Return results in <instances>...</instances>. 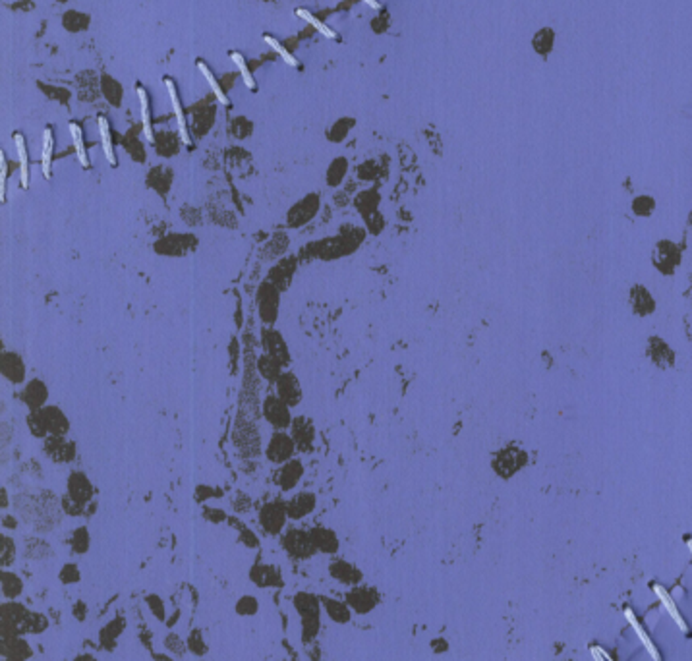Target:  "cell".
Masks as SVG:
<instances>
[{
	"label": "cell",
	"instance_id": "4fadbf2b",
	"mask_svg": "<svg viewBox=\"0 0 692 661\" xmlns=\"http://www.w3.org/2000/svg\"><path fill=\"white\" fill-rule=\"evenodd\" d=\"M296 271H298V257H296V255L281 257V260L277 261L271 269H269V273H267V280L273 282L281 292H284V290H289L290 282H292L294 275H296Z\"/></svg>",
	"mask_w": 692,
	"mask_h": 661
},
{
	"label": "cell",
	"instance_id": "f546056e",
	"mask_svg": "<svg viewBox=\"0 0 692 661\" xmlns=\"http://www.w3.org/2000/svg\"><path fill=\"white\" fill-rule=\"evenodd\" d=\"M97 124H99V136H101V145H103L104 157L111 165H116V155H114V145H113V138H111V126H109V120L107 116H99L97 118Z\"/></svg>",
	"mask_w": 692,
	"mask_h": 661
},
{
	"label": "cell",
	"instance_id": "d6986e66",
	"mask_svg": "<svg viewBox=\"0 0 692 661\" xmlns=\"http://www.w3.org/2000/svg\"><path fill=\"white\" fill-rule=\"evenodd\" d=\"M163 84L167 87L169 91L170 102H172V109H174V114H176V122H178V134H180V141L184 145H192V140H190V134H188V124H186V116H184V111H182V102H180V97H178V89L176 84L170 80V78H165Z\"/></svg>",
	"mask_w": 692,
	"mask_h": 661
},
{
	"label": "cell",
	"instance_id": "ab89813d",
	"mask_svg": "<svg viewBox=\"0 0 692 661\" xmlns=\"http://www.w3.org/2000/svg\"><path fill=\"white\" fill-rule=\"evenodd\" d=\"M346 174V161L345 159H337L327 170V184L331 188H338L343 184Z\"/></svg>",
	"mask_w": 692,
	"mask_h": 661
},
{
	"label": "cell",
	"instance_id": "8992f818",
	"mask_svg": "<svg viewBox=\"0 0 692 661\" xmlns=\"http://www.w3.org/2000/svg\"><path fill=\"white\" fill-rule=\"evenodd\" d=\"M197 246H199V240H197L196 234L172 233L163 236L153 244V250H155V253L165 255V257H184V255H190L194 252Z\"/></svg>",
	"mask_w": 692,
	"mask_h": 661
},
{
	"label": "cell",
	"instance_id": "277c9868",
	"mask_svg": "<svg viewBox=\"0 0 692 661\" xmlns=\"http://www.w3.org/2000/svg\"><path fill=\"white\" fill-rule=\"evenodd\" d=\"M528 462H530V455L524 449L516 447V445L499 449L491 455V468L503 480H511L522 468H526Z\"/></svg>",
	"mask_w": 692,
	"mask_h": 661
},
{
	"label": "cell",
	"instance_id": "7402d4cb",
	"mask_svg": "<svg viewBox=\"0 0 692 661\" xmlns=\"http://www.w3.org/2000/svg\"><path fill=\"white\" fill-rule=\"evenodd\" d=\"M379 203H381V196L375 188L364 190L354 197V207L358 213L362 215V219H367L374 213L379 211Z\"/></svg>",
	"mask_w": 692,
	"mask_h": 661
},
{
	"label": "cell",
	"instance_id": "ffe728a7",
	"mask_svg": "<svg viewBox=\"0 0 692 661\" xmlns=\"http://www.w3.org/2000/svg\"><path fill=\"white\" fill-rule=\"evenodd\" d=\"M302 476H304V464H302V460L292 458L289 462L281 464L279 472H277V482L281 485V489L290 491L292 487H296V484L302 480Z\"/></svg>",
	"mask_w": 692,
	"mask_h": 661
},
{
	"label": "cell",
	"instance_id": "b9f144b4",
	"mask_svg": "<svg viewBox=\"0 0 692 661\" xmlns=\"http://www.w3.org/2000/svg\"><path fill=\"white\" fill-rule=\"evenodd\" d=\"M364 223H365V230L370 234H374V236H377V234L385 228V217L377 211V213H374L372 217L364 219Z\"/></svg>",
	"mask_w": 692,
	"mask_h": 661
},
{
	"label": "cell",
	"instance_id": "4316f807",
	"mask_svg": "<svg viewBox=\"0 0 692 661\" xmlns=\"http://www.w3.org/2000/svg\"><path fill=\"white\" fill-rule=\"evenodd\" d=\"M262 522L263 526L269 532L281 530V526L284 524V509L279 503H269L263 507L262 511Z\"/></svg>",
	"mask_w": 692,
	"mask_h": 661
},
{
	"label": "cell",
	"instance_id": "ba28073f",
	"mask_svg": "<svg viewBox=\"0 0 692 661\" xmlns=\"http://www.w3.org/2000/svg\"><path fill=\"white\" fill-rule=\"evenodd\" d=\"M319 209H321V197L318 194H308V196L298 199L289 209V213H286V226L289 228H300L304 224L311 223L318 217Z\"/></svg>",
	"mask_w": 692,
	"mask_h": 661
},
{
	"label": "cell",
	"instance_id": "f1b7e54d",
	"mask_svg": "<svg viewBox=\"0 0 692 661\" xmlns=\"http://www.w3.org/2000/svg\"><path fill=\"white\" fill-rule=\"evenodd\" d=\"M138 91V99H140V107H141V124H143V134H145V140L155 143V134H153V126H151V114H149V97H147V91L143 85H138L136 87Z\"/></svg>",
	"mask_w": 692,
	"mask_h": 661
},
{
	"label": "cell",
	"instance_id": "d590c367",
	"mask_svg": "<svg viewBox=\"0 0 692 661\" xmlns=\"http://www.w3.org/2000/svg\"><path fill=\"white\" fill-rule=\"evenodd\" d=\"M70 134H72V141H74L75 153H78V159L82 163V167H89V159H87V153H85V145H84V134H82V126L78 122H70Z\"/></svg>",
	"mask_w": 692,
	"mask_h": 661
},
{
	"label": "cell",
	"instance_id": "5bb4252c",
	"mask_svg": "<svg viewBox=\"0 0 692 661\" xmlns=\"http://www.w3.org/2000/svg\"><path fill=\"white\" fill-rule=\"evenodd\" d=\"M43 451L53 462H72L75 458V443L66 437H57V435H48L43 439Z\"/></svg>",
	"mask_w": 692,
	"mask_h": 661
},
{
	"label": "cell",
	"instance_id": "1f68e13d",
	"mask_svg": "<svg viewBox=\"0 0 692 661\" xmlns=\"http://www.w3.org/2000/svg\"><path fill=\"white\" fill-rule=\"evenodd\" d=\"M313 505H316V497H313V494H306V491H304V494H298L292 501H290L289 514L292 518H300V516H304L306 512L311 511Z\"/></svg>",
	"mask_w": 692,
	"mask_h": 661
},
{
	"label": "cell",
	"instance_id": "d4e9b609",
	"mask_svg": "<svg viewBox=\"0 0 692 661\" xmlns=\"http://www.w3.org/2000/svg\"><path fill=\"white\" fill-rule=\"evenodd\" d=\"M147 186L155 190L159 196H167L172 186V170L170 168H155L147 176Z\"/></svg>",
	"mask_w": 692,
	"mask_h": 661
},
{
	"label": "cell",
	"instance_id": "7bdbcfd3",
	"mask_svg": "<svg viewBox=\"0 0 692 661\" xmlns=\"http://www.w3.org/2000/svg\"><path fill=\"white\" fill-rule=\"evenodd\" d=\"M180 217H182V221H184L186 224H190V226H197V224H201V213L197 211L196 207H192V205L182 207V209H180Z\"/></svg>",
	"mask_w": 692,
	"mask_h": 661
},
{
	"label": "cell",
	"instance_id": "e575fe53",
	"mask_svg": "<svg viewBox=\"0 0 692 661\" xmlns=\"http://www.w3.org/2000/svg\"><path fill=\"white\" fill-rule=\"evenodd\" d=\"M28 428L31 431V435L37 439H45L48 437V429L47 424H45V418H43V412L41 410H33L28 414Z\"/></svg>",
	"mask_w": 692,
	"mask_h": 661
},
{
	"label": "cell",
	"instance_id": "7dc6e473",
	"mask_svg": "<svg viewBox=\"0 0 692 661\" xmlns=\"http://www.w3.org/2000/svg\"><path fill=\"white\" fill-rule=\"evenodd\" d=\"M12 435H14V428L10 426L8 422H2V445H8Z\"/></svg>",
	"mask_w": 692,
	"mask_h": 661
},
{
	"label": "cell",
	"instance_id": "6da1fadb",
	"mask_svg": "<svg viewBox=\"0 0 692 661\" xmlns=\"http://www.w3.org/2000/svg\"><path fill=\"white\" fill-rule=\"evenodd\" d=\"M365 236H367V230L362 226L345 224V226H340L337 236H327V238H321V240L308 244L300 250V253L306 260H340V257L354 253L364 244Z\"/></svg>",
	"mask_w": 692,
	"mask_h": 661
},
{
	"label": "cell",
	"instance_id": "d6a6232c",
	"mask_svg": "<svg viewBox=\"0 0 692 661\" xmlns=\"http://www.w3.org/2000/svg\"><path fill=\"white\" fill-rule=\"evenodd\" d=\"M630 304L635 307V311L638 314H650L654 309V302H652V296L650 292L644 290L642 287H635L632 292H630Z\"/></svg>",
	"mask_w": 692,
	"mask_h": 661
},
{
	"label": "cell",
	"instance_id": "9c48e42d",
	"mask_svg": "<svg viewBox=\"0 0 692 661\" xmlns=\"http://www.w3.org/2000/svg\"><path fill=\"white\" fill-rule=\"evenodd\" d=\"M296 443L290 433L286 431H273L271 439L267 443V449H265V457L269 462L273 464H284L294 458V453H296Z\"/></svg>",
	"mask_w": 692,
	"mask_h": 661
},
{
	"label": "cell",
	"instance_id": "3957f363",
	"mask_svg": "<svg viewBox=\"0 0 692 661\" xmlns=\"http://www.w3.org/2000/svg\"><path fill=\"white\" fill-rule=\"evenodd\" d=\"M260 391H262V375L257 372V356L252 348L244 354V379H242V410H246L252 418L262 416L260 408Z\"/></svg>",
	"mask_w": 692,
	"mask_h": 661
},
{
	"label": "cell",
	"instance_id": "681fc988",
	"mask_svg": "<svg viewBox=\"0 0 692 661\" xmlns=\"http://www.w3.org/2000/svg\"><path fill=\"white\" fill-rule=\"evenodd\" d=\"M8 503V497H6V489H2V507H6Z\"/></svg>",
	"mask_w": 692,
	"mask_h": 661
},
{
	"label": "cell",
	"instance_id": "cb8c5ba5",
	"mask_svg": "<svg viewBox=\"0 0 692 661\" xmlns=\"http://www.w3.org/2000/svg\"><path fill=\"white\" fill-rule=\"evenodd\" d=\"M625 617H627V621L630 623V626L635 628V633H636V636L640 638V642L644 644V648H646V652L650 653V658L654 661H662V653L657 652V648H655V644L652 642V638L648 636V633H646L644 628H642V624H640V621L636 619V615L632 613V609H625Z\"/></svg>",
	"mask_w": 692,
	"mask_h": 661
},
{
	"label": "cell",
	"instance_id": "ee69618b",
	"mask_svg": "<svg viewBox=\"0 0 692 661\" xmlns=\"http://www.w3.org/2000/svg\"><path fill=\"white\" fill-rule=\"evenodd\" d=\"M6 180H8V159H6V153L2 151L0 155V197L2 201L6 199Z\"/></svg>",
	"mask_w": 692,
	"mask_h": 661
},
{
	"label": "cell",
	"instance_id": "2e32d148",
	"mask_svg": "<svg viewBox=\"0 0 692 661\" xmlns=\"http://www.w3.org/2000/svg\"><path fill=\"white\" fill-rule=\"evenodd\" d=\"M275 387H277V395L289 404L290 408L298 406L300 402H302L304 392H302L298 377H296V373L294 372H282V375L279 377V381L275 383Z\"/></svg>",
	"mask_w": 692,
	"mask_h": 661
},
{
	"label": "cell",
	"instance_id": "7a4b0ae2",
	"mask_svg": "<svg viewBox=\"0 0 692 661\" xmlns=\"http://www.w3.org/2000/svg\"><path fill=\"white\" fill-rule=\"evenodd\" d=\"M233 443L244 458H257L262 455V431L255 426V418L242 408L238 410L234 422Z\"/></svg>",
	"mask_w": 692,
	"mask_h": 661
},
{
	"label": "cell",
	"instance_id": "4dcf8cb0",
	"mask_svg": "<svg viewBox=\"0 0 692 661\" xmlns=\"http://www.w3.org/2000/svg\"><path fill=\"white\" fill-rule=\"evenodd\" d=\"M53 150H55V134L53 128L47 126L43 132V151H41V167L45 178H51V163H53Z\"/></svg>",
	"mask_w": 692,
	"mask_h": 661
},
{
	"label": "cell",
	"instance_id": "bcb514c9",
	"mask_svg": "<svg viewBox=\"0 0 692 661\" xmlns=\"http://www.w3.org/2000/svg\"><path fill=\"white\" fill-rule=\"evenodd\" d=\"M590 652H592V658H594V661H613L611 658H609V653H606L601 648H598V646H590Z\"/></svg>",
	"mask_w": 692,
	"mask_h": 661
},
{
	"label": "cell",
	"instance_id": "30bf717a",
	"mask_svg": "<svg viewBox=\"0 0 692 661\" xmlns=\"http://www.w3.org/2000/svg\"><path fill=\"white\" fill-rule=\"evenodd\" d=\"M0 373L12 385H24L26 383V375H28V365H26L24 358L18 352H14V350H2V356H0Z\"/></svg>",
	"mask_w": 692,
	"mask_h": 661
},
{
	"label": "cell",
	"instance_id": "f907efd6",
	"mask_svg": "<svg viewBox=\"0 0 692 661\" xmlns=\"http://www.w3.org/2000/svg\"><path fill=\"white\" fill-rule=\"evenodd\" d=\"M686 545H689V550H691L692 553V540H686Z\"/></svg>",
	"mask_w": 692,
	"mask_h": 661
},
{
	"label": "cell",
	"instance_id": "484cf974",
	"mask_svg": "<svg viewBox=\"0 0 692 661\" xmlns=\"http://www.w3.org/2000/svg\"><path fill=\"white\" fill-rule=\"evenodd\" d=\"M652 590L655 592V596L659 597V601H662V606L667 609V613L671 615V619L677 623V626L681 628V633H689V624L684 623V619L681 617V613H679V609L675 606V601L671 599V596L665 592V588H662L659 584H652Z\"/></svg>",
	"mask_w": 692,
	"mask_h": 661
},
{
	"label": "cell",
	"instance_id": "52a82bcc",
	"mask_svg": "<svg viewBox=\"0 0 692 661\" xmlns=\"http://www.w3.org/2000/svg\"><path fill=\"white\" fill-rule=\"evenodd\" d=\"M262 416L273 426L275 431H284L290 429L292 424V414L290 406L282 401L279 395H267L262 402Z\"/></svg>",
	"mask_w": 692,
	"mask_h": 661
},
{
	"label": "cell",
	"instance_id": "83f0119b",
	"mask_svg": "<svg viewBox=\"0 0 692 661\" xmlns=\"http://www.w3.org/2000/svg\"><path fill=\"white\" fill-rule=\"evenodd\" d=\"M14 143L18 150L19 157V180H21V188L29 186V159H28V147H26V138L21 132L14 134Z\"/></svg>",
	"mask_w": 692,
	"mask_h": 661
},
{
	"label": "cell",
	"instance_id": "ac0fdd59",
	"mask_svg": "<svg viewBox=\"0 0 692 661\" xmlns=\"http://www.w3.org/2000/svg\"><path fill=\"white\" fill-rule=\"evenodd\" d=\"M68 495L80 505L87 503L93 495V485L84 472H72L68 476Z\"/></svg>",
	"mask_w": 692,
	"mask_h": 661
},
{
	"label": "cell",
	"instance_id": "f35d334b",
	"mask_svg": "<svg viewBox=\"0 0 692 661\" xmlns=\"http://www.w3.org/2000/svg\"><path fill=\"white\" fill-rule=\"evenodd\" d=\"M263 41H265V43H267V45H269V47H271L273 51L277 53V55L281 56L286 64L292 66V68H298L300 62L296 60V58H294V55H290L289 48L284 47V45H281V41H279V39H275L273 35H269V33H265V35H263Z\"/></svg>",
	"mask_w": 692,
	"mask_h": 661
},
{
	"label": "cell",
	"instance_id": "8d00e7d4",
	"mask_svg": "<svg viewBox=\"0 0 692 661\" xmlns=\"http://www.w3.org/2000/svg\"><path fill=\"white\" fill-rule=\"evenodd\" d=\"M294 14H296V16H298V18L306 19V21H308V24H311V26H313V28L318 29V31H319V33H321V35H323V37H327V39H337V33H335V31H333V29L329 28V26H325V24H323V21H321V19L316 18V16H313V14H311V12H309V10H306V8H298V10H296V12H294Z\"/></svg>",
	"mask_w": 692,
	"mask_h": 661
},
{
	"label": "cell",
	"instance_id": "60d3db41",
	"mask_svg": "<svg viewBox=\"0 0 692 661\" xmlns=\"http://www.w3.org/2000/svg\"><path fill=\"white\" fill-rule=\"evenodd\" d=\"M211 221L221 226H236V217L223 207H215V209L211 207Z\"/></svg>",
	"mask_w": 692,
	"mask_h": 661
},
{
	"label": "cell",
	"instance_id": "7c38bea8",
	"mask_svg": "<svg viewBox=\"0 0 692 661\" xmlns=\"http://www.w3.org/2000/svg\"><path fill=\"white\" fill-rule=\"evenodd\" d=\"M290 435L296 443V449L300 453H311L313 443H316V426L313 422L306 416H296L290 424Z\"/></svg>",
	"mask_w": 692,
	"mask_h": 661
},
{
	"label": "cell",
	"instance_id": "5b68a950",
	"mask_svg": "<svg viewBox=\"0 0 692 661\" xmlns=\"http://www.w3.org/2000/svg\"><path fill=\"white\" fill-rule=\"evenodd\" d=\"M281 290L277 289L269 280H263L255 292L257 302V314L265 327H273L279 319V307H281Z\"/></svg>",
	"mask_w": 692,
	"mask_h": 661
},
{
	"label": "cell",
	"instance_id": "603a6c76",
	"mask_svg": "<svg viewBox=\"0 0 692 661\" xmlns=\"http://www.w3.org/2000/svg\"><path fill=\"white\" fill-rule=\"evenodd\" d=\"M257 372L262 375V379L275 385V383L279 381L282 372H284V365L277 358H273L267 352H263V354L257 356Z\"/></svg>",
	"mask_w": 692,
	"mask_h": 661
},
{
	"label": "cell",
	"instance_id": "74e56055",
	"mask_svg": "<svg viewBox=\"0 0 692 661\" xmlns=\"http://www.w3.org/2000/svg\"><path fill=\"white\" fill-rule=\"evenodd\" d=\"M230 60H233L234 64H236V68L240 70V74H242V80H244V85H246L250 91H255L257 84H255V78H253L252 72H250V68H248V64H246L244 56L240 55L238 51H233V53H230Z\"/></svg>",
	"mask_w": 692,
	"mask_h": 661
},
{
	"label": "cell",
	"instance_id": "836d02e7",
	"mask_svg": "<svg viewBox=\"0 0 692 661\" xmlns=\"http://www.w3.org/2000/svg\"><path fill=\"white\" fill-rule=\"evenodd\" d=\"M196 64H197V70H199V72H201V75H203V78H206V80H207V84H209V87L213 89V95H215L217 101L221 102V105H228V102H230V101H228V95H226L225 91L221 89V85H219V82H217V80H215V75H213V72H211V70L207 68L206 62H203V60H197Z\"/></svg>",
	"mask_w": 692,
	"mask_h": 661
},
{
	"label": "cell",
	"instance_id": "44dd1931",
	"mask_svg": "<svg viewBox=\"0 0 692 661\" xmlns=\"http://www.w3.org/2000/svg\"><path fill=\"white\" fill-rule=\"evenodd\" d=\"M290 246V238L286 233H275L265 242V246L262 248L260 252V260L262 261H279L281 257H284V253L289 250Z\"/></svg>",
	"mask_w": 692,
	"mask_h": 661
},
{
	"label": "cell",
	"instance_id": "9a60e30c",
	"mask_svg": "<svg viewBox=\"0 0 692 661\" xmlns=\"http://www.w3.org/2000/svg\"><path fill=\"white\" fill-rule=\"evenodd\" d=\"M19 399H21V402H24L26 406H28L29 412L45 408L48 401L47 383L43 381V379H37V377H35V379H29V381L24 383L21 392H19Z\"/></svg>",
	"mask_w": 692,
	"mask_h": 661
},
{
	"label": "cell",
	"instance_id": "e0dca14e",
	"mask_svg": "<svg viewBox=\"0 0 692 661\" xmlns=\"http://www.w3.org/2000/svg\"><path fill=\"white\" fill-rule=\"evenodd\" d=\"M41 412H43L45 424H47L48 435L66 437V433L70 431V419H68V416L62 412V408L53 406V404H47L45 408H41Z\"/></svg>",
	"mask_w": 692,
	"mask_h": 661
},
{
	"label": "cell",
	"instance_id": "8fae6325",
	"mask_svg": "<svg viewBox=\"0 0 692 661\" xmlns=\"http://www.w3.org/2000/svg\"><path fill=\"white\" fill-rule=\"evenodd\" d=\"M262 346L263 352H267L273 358H277L282 365H289L292 362V356H290L289 345L284 341V336L273 329V327H263L262 329Z\"/></svg>",
	"mask_w": 692,
	"mask_h": 661
},
{
	"label": "cell",
	"instance_id": "c3c4849f",
	"mask_svg": "<svg viewBox=\"0 0 692 661\" xmlns=\"http://www.w3.org/2000/svg\"><path fill=\"white\" fill-rule=\"evenodd\" d=\"M364 2L367 4V6H370V8H374V10L381 8V4H379L377 0H364Z\"/></svg>",
	"mask_w": 692,
	"mask_h": 661
},
{
	"label": "cell",
	"instance_id": "f6af8a7d",
	"mask_svg": "<svg viewBox=\"0 0 692 661\" xmlns=\"http://www.w3.org/2000/svg\"><path fill=\"white\" fill-rule=\"evenodd\" d=\"M652 207H654V201H652L650 197H638V199L632 201V211H635L636 215H642V217L650 213Z\"/></svg>",
	"mask_w": 692,
	"mask_h": 661
}]
</instances>
